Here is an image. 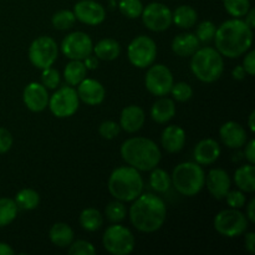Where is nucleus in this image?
<instances>
[{
    "instance_id": "1",
    "label": "nucleus",
    "mask_w": 255,
    "mask_h": 255,
    "mask_svg": "<svg viewBox=\"0 0 255 255\" xmlns=\"http://www.w3.org/2000/svg\"><path fill=\"white\" fill-rule=\"evenodd\" d=\"M216 49L222 56L236 59L246 54L253 44V29L239 17L227 20L214 35Z\"/></svg>"
},
{
    "instance_id": "2",
    "label": "nucleus",
    "mask_w": 255,
    "mask_h": 255,
    "mask_svg": "<svg viewBox=\"0 0 255 255\" xmlns=\"http://www.w3.org/2000/svg\"><path fill=\"white\" fill-rule=\"evenodd\" d=\"M129 208V219L137 231L143 233H153L164 224L167 208L163 199L152 193L139 194L132 201Z\"/></svg>"
},
{
    "instance_id": "3",
    "label": "nucleus",
    "mask_w": 255,
    "mask_h": 255,
    "mask_svg": "<svg viewBox=\"0 0 255 255\" xmlns=\"http://www.w3.org/2000/svg\"><path fill=\"white\" fill-rule=\"evenodd\" d=\"M161 151L152 139L132 137L121 146V157L128 166L138 171H152L161 161Z\"/></svg>"
},
{
    "instance_id": "4",
    "label": "nucleus",
    "mask_w": 255,
    "mask_h": 255,
    "mask_svg": "<svg viewBox=\"0 0 255 255\" xmlns=\"http://www.w3.org/2000/svg\"><path fill=\"white\" fill-rule=\"evenodd\" d=\"M109 191L117 201H134L143 191V179L138 169L131 166L115 169L109 178Z\"/></svg>"
},
{
    "instance_id": "5",
    "label": "nucleus",
    "mask_w": 255,
    "mask_h": 255,
    "mask_svg": "<svg viewBox=\"0 0 255 255\" xmlns=\"http://www.w3.org/2000/svg\"><path fill=\"white\" fill-rule=\"evenodd\" d=\"M191 70L202 82L212 84L222 76L224 71V60L214 47H199L191 60Z\"/></svg>"
},
{
    "instance_id": "6",
    "label": "nucleus",
    "mask_w": 255,
    "mask_h": 255,
    "mask_svg": "<svg viewBox=\"0 0 255 255\" xmlns=\"http://www.w3.org/2000/svg\"><path fill=\"white\" fill-rule=\"evenodd\" d=\"M171 182L182 196L193 197L203 189L206 173L197 162H184L173 169Z\"/></svg>"
},
{
    "instance_id": "7",
    "label": "nucleus",
    "mask_w": 255,
    "mask_h": 255,
    "mask_svg": "<svg viewBox=\"0 0 255 255\" xmlns=\"http://www.w3.org/2000/svg\"><path fill=\"white\" fill-rule=\"evenodd\" d=\"M134 237L132 232L121 224L110 226L102 237L104 248L110 254L128 255L134 249Z\"/></svg>"
},
{
    "instance_id": "8",
    "label": "nucleus",
    "mask_w": 255,
    "mask_h": 255,
    "mask_svg": "<svg viewBox=\"0 0 255 255\" xmlns=\"http://www.w3.org/2000/svg\"><path fill=\"white\" fill-rule=\"evenodd\" d=\"M249 221L244 213L238 209H224L214 218V229L221 236L227 238H236L246 233Z\"/></svg>"
},
{
    "instance_id": "9",
    "label": "nucleus",
    "mask_w": 255,
    "mask_h": 255,
    "mask_svg": "<svg viewBox=\"0 0 255 255\" xmlns=\"http://www.w3.org/2000/svg\"><path fill=\"white\" fill-rule=\"evenodd\" d=\"M129 62L138 69H146L154 62L157 57V45L153 39L139 35L129 42L127 47Z\"/></svg>"
},
{
    "instance_id": "10",
    "label": "nucleus",
    "mask_w": 255,
    "mask_h": 255,
    "mask_svg": "<svg viewBox=\"0 0 255 255\" xmlns=\"http://www.w3.org/2000/svg\"><path fill=\"white\" fill-rule=\"evenodd\" d=\"M59 55V46L50 36H40L29 47V60L37 69H46L54 65Z\"/></svg>"
},
{
    "instance_id": "11",
    "label": "nucleus",
    "mask_w": 255,
    "mask_h": 255,
    "mask_svg": "<svg viewBox=\"0 0 255 255\" xmlns=\"http://www.w3.org/2000/svg\"><path fill=\"white\" fill-rule=\"evenodd\" d=\"M80 99L76 90L72 86H62L54 92L49 99V109L54 116L59 119H66L76 114L79 110Z\"/></svg>"
},
{
    "instance_id": "12",
    "label": "nucleus",
    "mask_w": 255,
    "mask_h": 255,
    "mask_svg": "<svg viewBox=\"0 0 255 255\" xmlns=\"http://www.w3.org/2000/svg\"><path fill=\"white\" fill-rule=\"evenodd\" d=\"M146 89L153 96H166L173 86V75L171 70L162 64H152L147 70L144 79Z\"/></svg>"
},
{
    "instance_id": "13",
    "label": "nucleus",
    "mask_w": 255,
    "mask_h": 255,
    "mask_svg": "<svg viewBox=\"0 0 255 255\" xmlns=\"http://www.w3.org/2000/svg\"><path fill=\"white\" fill-rule=\"evenodd\" d=\"M61 51L70 60H84L94 51L91 37L82 31H75L67 35L61 42Z\"/></svg>"
},
{
    "instance_id": "14",
    "label": "nucleus",
    "mask_w": 255,
    "mask_h": 255,
    "mask_svg": "<svg viewBox=\"0 0 255 255\" xmlns=\"http://www.w3.org/2000/svg\"><path fill=\"white\" fill-rule=\"evenodd\" d=\"M144 26L151 31H164L172 25V11L162 2H151L141 14Z\"/></svg>"
},
{
    "instance_id": "15",
    "label": "nucleus",
    "mask_w": 255,
    "mask_h": 255,
    "mask_svg": "<svg viewBox=\"0 0 255 255\" xmlns=\"http://www.w3.org/2000/svg\"><path fill=\"white\" fill-rule=\"evenodd\" d=\"M76 20L86 25H100L106 19V10L100 2L95 0H80L74 6Z\"/></svg>"
},
{
    "instance_id": "16",
    "label": "nucleus",
    "mask_w": 255,
    "mask_h": 255,
    "mask_svg": "<svg viewBox=\"0 0 255 255\" xmlns=\"http://www.w3.org/2000/svg\"><path fill=\"white\" fill-rule=\"evenodd\" d=\"M49 99L46 87L37 82L29 84L22 92V101L25 106L32 112L44 111L49 105Z\"/></svg>"
},
{
    "instance_id": "17",
    "label": "nucleus",
    "mask_w": 255,
    "mask_h": 255,
    "mask_svg": "<svg viewBox=\"0 0 255 255\" xmlns=\"http://www.w3.org/2000/svg\"><path fill=\"white\" fill-rule=\"evenodd\" d=\"M77 96L90 106H96L104 102L106 91L101 82L95 79H84L77 85Z\"/></svg>"
},
{
    "instance_id": "18",
    "label": "nucleus",
    "mask_w": 255,
    "mask_h": 255,
    "mask_svg": "<svg viewBox=\"0 0 255 255\" xmlns=\"http://www.w3.org/2000/svg\"><path fill=\"white\" fill-rule=\"evenodd\" d=\"M209 193L217 199H223L231 191V178L229 174L222 168H213L206 176V182Z\"/></svg>"
},
{
    "instance_id": "19",
    "label": "nucleus",
    "mask_w": 255,
    "mask_h": 255,
    "mask_svg": "<svg viewBox=\"0 0 255 255\" xmlns=\"http://www.w3.org/2000/svg\"><path fill=\"white\" fill-rule=\"evenodd\" d=\"M222 142L229 148H241L247 143V131L241 124L236 121H228L219 129Z\"/></svg>"
},
{
    "instance_id": "20",
    "label": "nucleus",
    "mask_w": 255,
    "mask_h": 255,
    "mask_svg": "<svg viewBox=\"0 0 255 255\" xmlns=\"http://www.w3.org/2000/svg\"><path fill=\"white\" fill-rule=\"evenodd\" d=\"M194 159L201 166L213 164L221 156V147L213 138L202 139L194 148Z\"/></svg>"
},
{
    "instance_id": "21",
    "label": "nucleus",
    "mask_w": 255,
    "mask_h": 255,
    "mask_svg": "<svg viewBox=\"0 0 255 255\" xmlns=\"http://www.w3.org/2000/svg\"><path fill=\"white\" fill-rule=\"evenodd\" d=\"M144 111L139 106L131 105L122 110L120 117V127L128 133H134L139 131L144 125Z\"/></svg>"
},
{
    "instance_id": "22",
    "label": "nucleus",
    "mask_w": 255,
    "mask_h": 255,
    "mask_svg": "<svg viewBox=\"0 0 255 255\" xmlns=\"http://www.w3.org/2000/svg\"><path fill=\"white\" fill-rule=\"evenodd\" d=\"M161 142L163 148L169 153H177L183 148L186 143V132L181 126L172 125L166 127L162 132Z\"/></svg>"
},
{
    "instance_id": "23",
    "label": "nucleus",
    "mask_w": 255,
    "mask_h": 255,
    "mask_svg": "<svg viewBox=\"0 0 255 255\" xmlns=\"http://www.w3.org/2000/svg\"><path fill=\"white\" fill-rule=\"evenodd\" d=\"M199 40L197 39L196 34L184 32L176 36L172 41V51L176 55L182 57L192 56L197 50L199 49Z\"/></svg>"
},
{
    "instance_id": "24",
    "label": "nucleus",
    "mask_w": 255,
    "mask_h": 255,
    "mask_svg": "<svg viewBox=\"0 0 255 255\" xmlns=\"http://www.w3.org/2000/svg\"><path fill=\"white\" fill-rule=\"evenodd\" d=\"M176 115V105L174 101L167 97L157 100L151 109V117L157 124H166L171 121Z\"/></svg>"
},
{
    "instance_id": "25",
    "label": "nucleus",
    "mask_w": 255,
    "mask_h": 255,
    "mask_svg": "<svg viewBox=\"0 0 255 255\" xmlns=\"http://www.w3.org/2000/svg\"><path fill=\"white\" fill-rule=\"evenodd\" d=\"M234 182L242 192L253 193L255 191V168L254 164L248 163L239 167L234 173Z\"/></svg>"
},
{
    "instance_id": "26",
    "label": "nucleus",
    "mask_w": 255,
    "mask_h": 255,
    "mask_svg": "<svg viewBox=\"0 0 255 255\" xmlns=\"http://www.w3.org/2000/svg\"><path fill=\"white\" fill-rule=\"evenodd\" d=\"M50 241L59 248H66L74 242V231L66 223H55L50 229Z\"/></svg>"
},
{
    "instance_id": "27",
    "label": "nucleus",
    "mask_w": 255,
    "mask_h": 255,
    "mask_svg": "<svg viewBox=\"0 0 255 255\" xmlns=\"http://www.w3.org/2000/svg\"><path fill=\"white\" fill-rule=\"evenodd\" d=\"M198 14L196 9L189 5H181L172 12V22L181 29H191L196 25Z\"/></svg>"
},
{
    "instance_id": "28",
    "label": "nucleus",
    "mask_w": 255,
    "mask_h": 255,
    "mask_svg": "<svg viewBox=\"0 0 255 255\" xmlns=\"http://www.w3.org/2000/svg\"><path fill=\"white\" fill-rule=\"evenodd\" d=\"M94 52L99 60L112 61L120 56L121 46L114 39H102L94 46Z\"/></svg>"
},
{
    "instance_id": "29",
    "label": "nucleus",
    "mask_w": 255,
    "mask_h": 255,
    "mask_svg": "<svg viewBox=\"0 0 255 255\" xmlns=\"http://www.w3.org/2000/svg\"><path fill=\"white\" fill-rule=\"evenodd\" d=\"M87 69L81 60H71L64 70L65 81L70 86H77L84 79H86Z\"/></svg>"
},
{
    "instance_id": "30",
    "label": "nucleus",
    "mask_w": 255,
    "mask_h": 255,
    "mask_svg": "<svg viewBox=\"0 0 255 255\" xmlns=\"http://www.w3.org/2000/svg\"><path fill=\"white\" fill-rule=\"evenodd\" d=\"M80 226L87 232H96L104 224V217L96 208H86L80 214Z\"/></svg>"
},
{
    "instance_id": "31",
    "label": "nucleus",
    "mask_w": 255,
    "mask_h": 255,
    "mask_svg": "<svg viewBox=\"0 0 255 255\" xmlns=\"http://www.w3.org/2000/svg\"><path fill=\"white\" fill-rule=\"evenodd\" d=\"M14 201L16 203L17 208L24 209V211H32V209L37 208V206H39L40 196L34 189L24 188L17 192Z\"/></svg>"
},
{
    "instance_id": "32",
    "label": "nucleus",
    "mask_w": 255,
    "mask_h": 255,
    "mask_svg": "<svg viewBox=\"0 0 255 255\" xmlns=\"http://www.w3.org/2000/svg\"><path fill=\"white\" fill-rule=\"evenodd\" d=\"M171 184V176L164 169L157 168V167L152 169V173L149 176V186L152 187L153 191L158 192V193H164L168 191Z\"/></svg>"
},
{
    "instance_id": "33",
    "label": "nucleus",
    "mask_w": 255,
    "mask_h": 255,
    "mask_svg": "<svg viewBox=\"0 0 255 255\" xmlns=\"http://www.w3.org/2000/svg\"><path fill=\"white\" fill-rule=\"evenodd\" d=\"M16 203L11 198H0V228L9 226L17 216Z\"/></svg>"
},
{
    "instance_id": "34",
    "label": "nucleus",
    "mask_w": 255,
    "mask_h": 255,
    "mask_svg": "<svg viewBox=\"0 0 255 255\" xmlns=\"http://www.w3.org/2000/svg\"><path fill=\"white\" fill-rule=\"evenodd\" d=\"M76 21L74 11L71 10H60L52 15V26L56 30H67Z\"/></svg>"
},
{
    "instance_id": "35",
    "label": "nucleus",
    "mask_w": 255,
    "mask_h": 255,
    "mask_svg": "<svg viewBox=\"0 0 255 255\" xmlns=\"http://www.w3.org/2000/svg\"><path fill=\"white\" fill-rule=\"evenodd\" d=\"M126 207H125L124 202L121 201H114L110 202L105 209V216L112 223H119V222L124 221L126 218Z\"/></svg>"
},
{
    "instance_id": "36",
    "label": "nucleus",
    "mask_w": 255,
    "mask_h": 255,
    "mask_svg": "<svg viewBox=\"0 0 255 255\" xmlns=\"http://www.w3.org/2000/svg\"><path fill=\"white\" fill-rule=\"evenodd\" d=\"M119 9L122 15L129 19H137L143 11V5L141 0H120Z\"/></svg>"
},
{
    "instance_id": "37",
    "label": "nucleus",
    "mask_w": 255,
    "mask_h": 255,
    "mask_svg": "<svg viewBox=\"0 0 255 255\" xmlns=\"http://www.w3.org/2000/svg\"><path fill=\"white\" fill-rule=\"evenodd\" d=\"M227 12L234 17L246 16L251 9V0H223Z\"/></svg>"
},
{
    "instance_id": "38",
    "label": "nucleus",
    "mask_w": 255,
    "mask_h": 255,
    "mask_svg": "<svg viewBox=\"0 0 255 255\" xmlns=\"http://www.w3.org/2000/svg\"><path fill=\"white\" fill-rule=\"evenodd\" d=\"M173 96V99L178 102H186L193 96V89L187 82H177L173 84L171 91H169Z\"/></svg>"
},
{
    "instance_id": "39",
    "label": "nucleus",
    "mask_w": 255,
    "mask_h": 255,
    "mask_svg": "<svg viewBox=\"0 0 255 255\" xmlns=\"http://www.w3.org/2000/svg\"><path fill=\"white\" fill-rule=\"evenodd\" d=\"M216 25L212 21H202L201 24L198 25L196 30V36L197 39L199 40V42H203V44H207V42L212 41L214 39V35H216Z\"/></svg>"
},
{
    "instance_id": "40",
    "label": "nucleus",
    "mask_w": 255,
    "mask_h": 255,
    "mask_svg": "<svg viewBox=\"0 0 255 255\" xmlns=\"http://www.w3.org/2000/svg\"><path fill=\"white\" fill-rule=\"evenodd\" d=\"M41 81H42V85H44L46 89L54 90L60 85L61 76H60V72L57 71V70L52 69V67L50 66L42 70Z\"/></svg>"
},
{
    "instance_id": "41",
    "label": "nucleus",
    "mask_w": 255,
    "mask_h": 255,
    "mask_svg": "<svg viewBox=\"0 0 255 255\" xmlns=\"http://www.w3.org/2000/svg\"><path fill=\"white\" fill-rule=\"evenodd\" d=\"M69 247V254L71 255H94L96 253L95 247L86 241L72 242Z\"/></svg>"
},
{
    "instance_id": "42",
    "label": "nucleus",
    "mask_w": 255,
    "mask_h": 255,
    "mask_svg": "<svg viewBox=\"0 0 255 255\" xmlns=\"http://www.w3.org/2000/svg\"><path fill=\"white\" fill-rule=\"evenodd\" d=\"M120 131H121V127L114 121H104L99 127L100 134L105 139H114L115 137L119 136Z\"/></svg>"
},
{
    "instance_id": "43",
    "label": "nucleus",
    "mask_w": 255,
    "mask_h": 255,
    "mask_svg": "<svg viewBox=\"0 0 255 255\" xmlns=\"http://www.w3.org/2000/svg\"><path fill=\"white\" fill-rule=\"evenodd\" d=\"M224 198H226L227 204H228L231 208L234 209L243 208L244 204H246L247 202L246 194H244V192H242L241 189H239V191H229Z\"/></svg>"
},
{
    "instance_id": "44",
    "label": "nucleus",
    "mask_w": 255,
    "mask_h": 255,
    "mask_svg": "<svg viewBox=\"0 0 255 255\" xmlns=\"http://www.w3.org/2000/svg\"><path fill=\"white\" fill-rule=\"evenodd\" d=\"M12 146V136L6 128L0 127V154L6 153Z\"/></svg>"
},
{
    "instance_id": "45",
    "label": "nucleus",
    "mask_w": 255,
    "mask_h": 255,
    "mask_svg": "<svg viewBox=\"0 0 255 255\" xmlns=\"http://www.w3.org/2000/svg\"><path fill=\"white\" fill-rule=\"evenodd\" d=\"M243 67L246 72L251 76H254L255 74V51L252 50L248 54H246V57L243 60Z\"/></svg>"
},
{
    "instance_id": "46",
    "label": "nucleus",
    "mask_w": 255,
    "mask_h": 255,
    "mask_svg": "<svg viewBox=\"0 0 255 255\" xmlns=\"http://www.w3.org/2000/svg\"><path fill=\"white\" fill-rule=\"evenodd\" d=\"M244 154H246V158L249 163H252V164L255 163V141L254 139H251L248 143H246V151H244Z\"/></svg>"
},
{
    "instance_id": "47",
    "label": "nucleus",
    "mask_w": 255,
    "mask_h": 255,
    "mask_svg": "<svg viewBox=\"0 0 255 255\" xmlns=\"http://www.w3.org/2000/svg\"><path fill=\"white\" fill-rule=\"evenodd\" d=\"M244 244H246V249L249 253L255 254V234L253 232H249V233L246 234Z\"/></svg>"
},
{
    "instance_id": "48",
    "label": "nucleus",
    "mask_w": 255,
    "mask_h": 255,
    "mask_svg": "<svg viewBox=\"0 0 255 255\" xmlns=\"http://www.w3.org/2000/svg\"><path fill=\"white\" fill-rule=\"evenodd\" d=\"M82 62H84V65L86 66L87 70H95L97 69V66H99V59H97L96 56H87L86 59L82 60Z\"/></svg>"
},
{
    "instance_id": "49",
    "label": "nucleus",
    "mask_w": 255,
    "mask_h": 255,
    "mask_svg": "<svg viewBox=\"0 0 255 255\" xmlns=\"http://www.w3.org/2000/svg\"><path fill=\"white\" fill-rule=\"evenodd\" d=\"M254 208H255V199L253 198L251 202H249L248 207H247V218H248V221L252 222V223H255Z\"/></svg>"
},
{
    "instance_id": "50",
    "label": "nucleus",
    "mask_w": 255,
    "mask_h": 255,
    "mask_svg": "<svg viewBox=\"0 0 255 255\" xmlns=\"http://www.w3.org/2000/svg\"><path fill=\"white\" fill-rule=\"evenodd\" d=\"M246 24L248 25L251 29L255 27V10L249 9V11L246 14Z\"/></svg>"
},
{
    "instance_id": "51",
    "label": "nucleus",
    "mask_w": 255,
    "mask_h": 255,
    "mask_svg": "<svg viewBox=\"0 0 255 255\" xmlns=\"http://www.w3.org/2000/svg\"><path fill=\"white\" fill-rule=\"evenodd\" d=\"M246 70H244L243 66H237L233 69V72H232V75H233V77L236 80H243L244 77H246Z\"/></svg>"
},
{
    "instance_id": "52",
    "label": "nucleus",
    "mask_w": 255,
    "mask_h": 255,
    "mask_svg": "<svg viewBox=\"0 0 255 255\" xmlns=\"http://www.w3.org/2000/svg\"><path fill=\"white\" fill-rule=\"evenodd\" d=\"M14 254V249L6 243H1L0 242V255H12Z\"/></svg>"
},
{
    "instance_id": "53",
    "label": "nucleus",
    "mask_w": 255,
    "mask_h": 255,
    "mask_svg": "<svg viewBox=\"0 0 255 255\" xmlns=\"http://www.w3.org/2000/svg\"><path fill=\"white\" fill-rule=\"evenodd\" d=\"M254 119H255V112L252 111V114L249 115V120H248V124H249V128H251L252 132L255 131V124H254Z\"/></svg>"
},
{
    "instance_id": "54",
    "label": "nucleus",
    "mask_w": 255,
    "mask_h": 255,
    "mask_svg": "<svg viewBox=\"0 0 255 255\" xmlns=\"http://www.w3.org/2000/svg\"><path fill=\"white\" fill-rule=\"evenodd\" d=\"M110 1H114V0H110Z\"/></svg>"
}]
</instances>
